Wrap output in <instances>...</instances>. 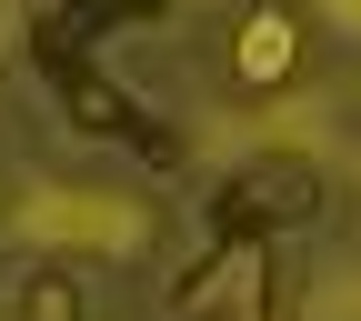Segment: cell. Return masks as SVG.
<instances>
[{
	"mask_svg": "<svg viewBox=\"0 0 361 321\" xmlns=\"http://www.w3.org/2000/svg\"><path fill=\"white\" fill-rule=\"evenodd\" d=\"M311 211H322V171L301 151H261L211 191V241H271V231H301Z\"/></svg>",
	"mask_w": 361,
	"mask_h": 321,
	"instance_id": "obj_1",
	"label": "cell"
},
{
	"mask_svg": "<svg viewBox=\"0 0 361 321\" xmlns=\"http://www.w3.org/2000/svg\"><path fill=\"white\" fill-rule=\"evenodd\" d=\"M51 90H61V121H71V131H90V141H141L161 171L180 161V141H171V131H161L141 101H130V90H121L101 61H51Z\"/></svg>",
	"mask_w": 361,
	"mask_h": 321,
	"instance_id": "obj_2",
	"label": "cell"
},
{
	"mask_svg": "<svg viewBox=\"0 0 361 321\" xmlns=\"http://www.w3.org/2000/svg\"><path fill=\"white\" fill-rule=\"evenodd\" d=\"M301 51H311V30H301L291 0H251V11L231 20V90H241V101L291 90L301 80Z\"/></svg>",
	"mask_w": 361,
	"mask_h": 321,
	"instance_id": "obj_3",
	"label": "cell"
},
{
	"mask_svg": "<svg viewBox=\"0 0 361 321\" xmlns=\"http://www.w3.org/2000/svg\"><path fill=\"white\" fill-rule=\"evenodd\" d=\"M180 321H271V241H211L180 281Z\"/></svg>",
	"mask_w": 361,
	"mask_h": 321,
	"instance_id": "obj_4",
	"label": "cell"
},
{
	"mask_svg": "<svg viewBox=\"0 0 361 321\" xmlns=\"http://www.w3.org/2000/svg\"><path fill=\"white\" fill-rule=\"evenodd\" d=\"M171 0H61V11H40V61H90V40L101 30H151Z\"/></svg>",
	"mask_w": 361,
	"mask_h": 321,
	"instance_id": "obj_5",
	"label": "cell"
},
{
	"mask_svg": "<svg viewBox=\"0 0 361 321\" xmlns=\"http://www.w3.org/2000/svg\"><path fill=\"white\" fill-rule=\"evenodd\" d=\"M20 321H80V281L71 271H40V281L20 291Z\"/></svg>",
	"mask_w": 361,
	"mask_h": 321,
	"instance_id": "obj_6",
	"label": "cell"
},
{
	"mask_svg": "<svg viewBox=\"0 0 361 321\" xmlns=\"http://www.w3.org/2000/svg\"><path fill=\"white\" fill-rule=\"evenodd\" d=\"M0 211H11V201H0Z\"/></svg>",
	"mask_w": 361,
	"mask_h": 321,
	"instance_id": "obj_7",
	"label": "cell"
}]
</instances>
